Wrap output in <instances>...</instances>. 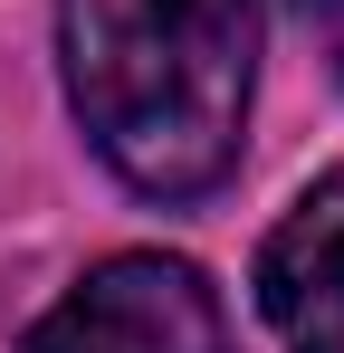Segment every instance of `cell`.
Segmentation results:
<instances>
[{"mask_svg": "<svg viewBox=\"0 0 344 353\" xmlns=\"http://www.w3.org/2000/svg\"><path fill=\"white\" fill-rule=\"evenodd\" d=\"M67 105L144 201L220 191L258 86V0H57Z\"/></svg>", "mask_w": 344, "mask_h": 353, "instance_id": "6da1fadb", "label": "cell"}, {"mask_svg": "<svg viewBox=\"0 0 344 353\" xmlns=\"http://www.w3.org/2000/svg\"><path fill=\"white\" fill-rule=\"evenodd\" d=\"M29 353H229V315L191 258L115 248L29 325Z\"/></svg>", "mask_w": 344, "mask_h": 353, "instance_id": "7a4b0ae2", "label": "cell"}, {"mask_svg": "<svg viewBox=\"0 0 344 353\" xmlns=\"http://www.w3.org/2000/svg\"><path fill=\"white\" fill-rule=\"evenodd\" d=\"M258 315L287 353H344V172L306 181L258 248Z\"/></svg>", "mask_w": 344, "mask_h": 353, "instance_id": "3957f363", "label": "cell"}, {"mask_svg": "<svg viewBox=\"0 0 344 353\" xmlns=\"http://www.w3.org/2000/svg\"><path fill=\"white\" fill-rule=\"evenodd\" d=\"M287 10L306 19V39H316V48L335 58V77H344V0H287Z\"/></svg>", "mask_w": 344, "mask_h": 353, "instance_id": "277c9868", "label": "cell"}]
</instances>
